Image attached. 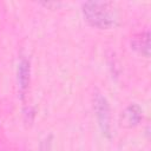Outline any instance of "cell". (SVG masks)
Returning a JSON list of instances; mask_svg holds the SVG:
<instances>
[{"label":"cell","mask_w":151,"mask_h":151,"mask_svg":"<svg viewBox=\"0 0 151 151\" xmlns=\"http://www.w3.org/2000/svg\"><path fill=\"white\" fill-rule=\"evenodd\" d=\"M86 20L96 27L109 28L114 24V15L105 2H86L83 7Z\"/></svg>","instance_id":"1"},{"label":"cell","mask_w":151,"mask_h":151,"mask_svg":"<svg viewBox=\"0 0 151 151\" xmlns=\"http://www.w3.org/2000/svg\"><path fill=\"white\" fill-rule=\"evenodd\" d=\"M40 151H50V139L46 140L45 143H42V145L40 147Z\"/></svg>","instance_id":"2"}]
</instances>
